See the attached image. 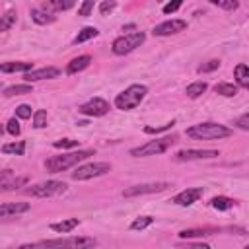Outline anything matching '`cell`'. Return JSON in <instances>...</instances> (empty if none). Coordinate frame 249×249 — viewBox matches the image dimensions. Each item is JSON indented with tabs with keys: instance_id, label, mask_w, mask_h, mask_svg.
<instances>
[{
	"instance_id": "obj_1",
	"label": "cell",
	"mask_w": 249,
	"mask_h": 249,
	"mask_svg": "<svg viewBox=\"0 0 249 249\" xmlns=\"http://www.w3.org/2000/svg\"><path fill=\"white\" fill-rule=\"evenodd\" d=\"M93 156V150H78V152H68L62 156H53L49 160H45V167L51 173H60L64 169H70L74 165H78L82 160Z\"/></svg>"
},
{
	"instance_id": "obj_2",
	"label": "cell",
	"mask_w": 249,
	"mask_h": 249,
	"mask_svg": "<svg viewBox=\"0 0 249 249\" xmlns=\"http://www.w3.org/2000/svg\"><path fill=\"white\" fill-rule=\"evenodd\" d=\"M187 136L196 138V140H220V138L231 136V128L218 124V123H200V124L187 128Z\"/></svg>"
},
{
	"instance_id": "obj_3",
	"label": "cell",
	"mask_w": 249,
	"mask_h": 249,
	"mask_svg": "<svg viewBox=\"0 0 249 249\" xmlns=\"http://www.w3.org/2000/svg\"><path fill=\"white\" fill-rule=\"evenodd\" d=\"M146 93H148V88L144 84H132L115 97V105H117V109L130 111L140 105V101L146 97Z\"/></svg>"
},
{
	"instance_id": "obj_4",
	"label": "cell",
	"mask_w": 249,
	"mask_h": 249,
	"mask_svg": "<svg viewBox=\"0 0 249 249\" xmlns=\"http://www.w3.org/2000/svg\"><path fill=\"white\" fill-rule=\"evenodd\" d=\"M45 249H93L95 239L93 237H56V239H45L39 243Z\"/></svg>"
},
{
	"instance_id": "obj_5",
	"label": "cell",
	"mask_w": 249,
	"mask_h": 249,
	"mask_svg": "<svg viewBox=\"0 0 249 249\" xmlns=\"http://www.w3.org/2000/svg\"><path fill=\"white\" fill-rule=\"evenodd\" d=\"M175 138L173 136H163V138H158V140H150L142 146H136L130 150V156L134 158H146V156H158V154H163L167 152L171 146H173Z\"/></svg>"
},
{
	"instance_id": "obj_6",
	"label": "cell",
	"mask_w": 249,
	"mask_h": 249,
	"mask_svg": "<svg viewBox=\"0 0 249 249\" xmlns=\"http://www.w3.org/2000/svg\"><path fill=\"white\" fill-rule=\"evenodd\" d=\"M144 39H146V35L142 33V31H134V33H128V35H123V37H117L115 41H113V45H111V51L115 53V54H128V53H132L136 47H140L142 43H144Z\"/></svg>"
},
{
	"instance_id": "obj_7",
	"label": "cell",
	"mask_w": 249,
	"mask_h": 249,
	"mask_svg": "<svg viewBox=\"0 0 249 249\" xmlns=\"http://www.w3.org/2000/svg\"><path fill=\"white\" fill-rule=\"evenodd\" d=\"M107 171H111V163L107 161H93V163H86L76 167V171H72V179L74 181H86L91 177H99L105 175Z\"/></svg>"
},
{
	"instance_id": "obj_8",
	"label": "cell",
	"mask_w": 249,
	"mask_h": 249,
	"mask_svg": "<svg viewBox=\"0 0 249 249\" xmlns=\"http://www.w3.org/2000/svg\"><path fill=\"white\" fill-rule=\"evenodd\" d=\"M66 191V183L62 181H45V183H37L29 189H25V195L29 196H37V198H47V196H54Z\"/></svg>"
},
{
	"instance_id": "obj_9",
	"label": "cell",
	"mask_w": 249,
	"mask_h": 249,
	"mask_svg": "<svg viewBox=\"0 0 249 249\" xmlns=\"http://www.w3.org/2000/svg\"><path fill=\"white\" fill-rule=\"evenodd\" d=\"M169 187V183L165 181H160V183H144V185H134V187H128L123 191V196L124 198H132V196H140V195H152V193H160V191H165Z\"/></svg>"
},
{
	"instance_id": "obj_10",
	"label": "cell",
	"mask_w": 249,
	"mask_h": 249,
	"mask_svg": "<svg viewBox=\"0 0 249 249\" xmlns=\"http://www.w3.org/2000/svg\"><path fill=\"white\" fill-rule=\"evenodd\" d=\"M109 111V103L101 97H91L89 101H86L84 105H80V113L86 117H101Z\"/></svg>"
},
{
	"instance_id": "obj_11",
	"label": "cell",
	"mask_w": 249,
	"mask_h": 249,
	"mask_svg": "<svg viewBox=\"0 0 249 249\" xmlns=\"http://www.w3.org/2000/svg\"><path fill=\"white\" fill-rule=\"evenodd\" d=\"M218 150H179L175 154L177 161H191V160H210L218 158Z\"/></svg>"
},
{
	"instance_id": "obj_12",
	"label": "cell",
	"mask_w": 249,
	"mask_h": 249,
	"mask_svg": "<svg viewBox=\"0 0 249 249\" xmlns=\"http://www.w3.org/2000/svg\"><path fill=\"white\" fill-rule=\"evenodd\" d=\"M183 29H187V21L185 19H167V21H163V23H160V25L154 27V35L165 37V35L179 33Z\"/></svg>"
},
{
	"instance_id": "obj_13",
	"label": "cell",
	"mask_w": 249,
	"mask_h": 249,
	"mask_svg": "<svg viewBox=\"0 0 249 249\" xmlns=\"http://www.w3.org/2000/svg\"><path fill=\"white\" fill-rule=\"evenodd\" d=\"M202 196V189L200 187H193V189H185L181 193H177L173 196V202L179 206H191L193 202H196Z\"/></svg>"
},
{
	"instance_id": "obj_14",
	"label": "cell",
	"mask_w": 249,
	"mask_h": 249,
	"mask_svg": "<svg viewBox=\"0 0 249 249\" xmlns=\"http://www.w3.org/2000/svg\"><path fill=\"white\" fill-rule=\"evenodd\" d=\"M60 70L54 68V66H45V68H39V70H31L27 74H23V80L25 82H37V80H51V78H58Z\"/></svg>"
},
{
	"instance_id": "obj_15",
	"label": "cell",
	"mask_w": 249,
	"mask_h": 249,
	"mask_svg": "<svg viewBox=\"0 0 249 249\" xmlns=\"http://www.w3.org/2000/svg\"><path fill=\"white\" fill-rule=\"evenodd\" d=\"M27 210H29L27 202H4L0 206V216L2 218H10V216H16V214H23Z\"/></svg>"
},
{
	"instance_id": "obj_16",
	"label": "cell",
	"mask_w": 249,
	"mask_h": 249,
	"mask_svg": "<svg viewBox=\"0 0 249 249\" xmlns=\"http://www.w3.org/2000/svg\"><path fill=\"white\" fill-rule=\"evenodd\" d=\"M89 62H91V56H89V54L76 56V58H72V60L68 62V66H66V74H78V72H82L84 68H88Z\"/></svg>"
},
{
	"instance_id": "obj_17",
	"label": "cell",
	"mask_w": 249,
	"mask_h": 249,
	"mask_svg": "<svg viewBox=\"0 0 249 249\" xmlns=\"http://www.w3.org/2000/svg\"><path fill=\"white\" fill-rule=\"evenodd\" d=\"M216 231H218L216 228H193V230H181V231H179V237H181V239L206 237V235H212V233H216Z\"/></svg>"
},
{
	"instance_id": "obj_18",
	"label": "cell",
	"mask_w": 249,
	"mask_h": 249,
	"mask_svg": "<svg viewBox=\"0 0 249 249\" xmlns=\"http://www.w3.org/2000/svg\"><path fill=\"white\" fill-rule=\"evenodd\" d=\"M0 70L4 74H10V72H23V74H27V72L33 70V62H4L0 66Z\"/></svg>"
},
{
	"instance_id": "obj_19",
	"label": "cell",
	"mask_w": 249,
	"mask_h": 249,
	"mask_svg": "<svg viewBox=\"0 0 249 249\" xmlns=\"http://www.w3.org/2000/svg\"><path fill=\"white\" fill-rule=\"evenodd\" d=\"M78 224H80L78 218H68V220H62V222L51 224V230H53V231H58V233H68V231H72Z\"/></svg>"
},
{
	"instance_id": "obj_20",
	"label": "cell",
	"mask_w": 249,
	"mask_h": 249,
	"mask_svg": "<svg viewBox=\"0 0 249 249\" xmlns=\"http://www.w3.org/2000/svg\"><path fill=\"white\" fill-rule=\"evenodd\" d=\"M31 19H33L35 23H39V25H45V23H53L56 18H54L53 14L41 10V8H33V10H31Z\"/></svg>"
},
{
	"instance_id": "obj_21",
	"label": "cell",
	"mask_w": 249,
	"mask_h": 249,
	"mask_svg": "<svg viewBox=\"0 0 249 249\" xmlns=\"http://www.w3.org/2000/svg\"><path fill=\"white\" fill-rule=\"evenodd\" d=\"M233 74H235L237 84H239L241 88L249 89V66H247V64H237L235 70H233Z\"/></svg>"
},
{
	"instance_id": "obj_22",
	"label": "cell",
	"mask_w": 249,
	"mask_h": 249,
	"mask_svg": "<svg viewBox=\"0 0 249 249\" xmlns=\"http://www.w3.org/2000/svg\"><path fill=\"white\" fill-rule=\"evenodd\" d=\"M72 6H74V2H72V0H66V2L58 0V2H43V4H41V10H45V12L53 14V12L68 10V8H72Z\"/></svg>"
},
{
	"instance_id": "obj_23",
	"label": "cell",
	"mask_w": 249,
	"mask_h": 249,
	"mask_svg": "<svg viewBox=\"0 0 249 249\" xmlns=\"http://www.w3.org/2000/svg\"><path fill=\"white\" fill-rule=\"evenodd\" d=\"M97 35H99V31H97L95 27H84V29H80L78 35L74 37V45H82V43H86V41H89V39H93V37H97Z\"/></svg>"
},
{
	"instance_id": "obj_24",
	"label": "cell",
	"mask_w": 249,
	"mask_h": 249,
	"mask_svg": "<svg viewBox=\"0 0 249 249\" xmlns=\"http://www.w3.org/2000/svg\"><path fill=\"white\" fill-rule=\"evenodd\" d=\"M208 89V84L206 82H193L191 86H187V89H185V93L191 97V99H195V97H198V95H202L204 91Z\"/></svg>"
},
{
	"instance_id": "obj_25",
	"label": "cell",
	"mask_w": 249,
	"mask_h": 249,
	"mask_svg": "<svg viewBox=\"0 0 249 249\" xmlns=\"http://www.w3.org/2000/svg\"><path fill=\"white\" fill-rule=\"evenodd\" d=\"M23 93H33V88L29 84H18V86H10L4 89V95L6 97H12V95H23Z\"/></svg>"
},
{
	"instance_id": "obj_26",
	"label": "cell",
	"mask_w": 249,
	"mask_h": 249,
	"mask_svg": "<svg viewBox=\"0 0 249 249\" xmlns=\"http://www.w3.org/2000/svg\"><path fill=\"white\" fill-rule=\"evenodd\" d=\"M25 152V142L19 140V142H8L2 146V154H16V156H23Z\"/></svg>"
},
{
	"instance_id": "obj_27",
	"label": "cell",
	"mask_w": 249,
	"mask_h": 249,
	"mask_svg": "<svg viewBox=\"0 0 249 249\" xmlns=\"http://www.w3.org/2000/svg\"><path fill=\"white\" fill-rule=\"evenodd\" d=\"M214 89H216V93H220V95H224V97H233V95L237 93V86H233V84H228V82H222V84H218Z\"/></svg>"
},
{
	"instance_id": "obj_28",
	"label": "cell",
	"mask_w": 249,
	"mask_h": 249,
	"mask_svg": "<svg viewBox=\"0 0 249 249\" xmlns=\"http://www.w3.org/2000/svg\"><path fill=\"white\" fill-rule=\"evenodd\" d=\"M210 204H212L216 210H230V208L233 206V200L228 198V196H214V198L210 200Z\"/></svg>"
},
{
	"instance_id": "obj_29",
	"label": "cell",
	"mask_w": 249,
	"mask_h": 249,
	"mask_svg": "<svg viewBox=\"0 0 249 249\" xmlns=\"http://www.w3.org/2000/svg\"><path fill=\"white\" fill-rule=\"evenodd\" d=\"M14 23H16V12L10 10V12H6V14L0 18V31H8Z\"/></svg>"
},
{
	"instance_id": "obj_30",
	"label": "cell",
	"mask_w": 249,
	"mask_h": 249,
	"mask_svg": "<svg viewBox=\"0 0 249 249\" xmlns=\"http://www.w3.org/2000/svg\"><path fill=\"white\" fill-rule=\"evenodd\" d=\"M152 224H154V218L152 216H140V218H136L130 224V230H144V228H148Z\"/></svg>"
},
{
	"instance_id": "obj_31",
	"label": "cell",
	"mask_w": 249,
	"mask_h": 249,
	"mask_svg": "<svg viewBox=\"0 0 249 249\" xmlns=\"http://www.w3.org/2000/svg\"><path fill=\"white\" fill-rule=\"evenodd\" d=\"M33 126L35 128H45L47 126V111L39 109L33 113Z\"/></svg>"
},
{
	"instance_id": "obj_32",
	"label": "cell",
	"mask_w": 249,
	"mask_h": 249,
	"mask_svg": "<svg viewBox=\"0 0 249 249\" xmlns=\"http://www.w3.org/2000/svg\"><path fill=\"white\" fill-rule=\"evenodd\" d=\"M173 124H175V121H169V123H165V124H161V126H144V132H146V134H158V132L169 130Z\"/></svg>"
},
{
	"instance_id": "obj_33",
	"label": "cell",
	"mask_w": 249,
	"mask_h": 249,
	"mask_svg": "<svg viewBox=\"0 0 249 249\" xmlns=\"http://www.w3.org/2000/svg\"><path fill=\"white\" fill-rule=\"evenodd\" d=\"M6 132H8V134H12V136H18V134L21 132L19 123H18L16 119H10V121L6 123Z\"/></svg>"
},
{
	"instance_id": "obj_34",
	"label": "cell",
	"mask_w": 249,
	"mask_h": 249,
	"mask_svg": "<svg viewBox=\"0 0 249 249\" xmlns=\"http://www.w3.org/2000/svg\"><path fill=\"white\" fill-rule=\"evenodd\" d=\"M53 146H54V148H62V150H68V148H76V146H78V140L62 138V140H56Z\"/></svg>"
},
{
	"instance_id": "obj_35",
	"label": "cell",
	"mask_w": 249,
	"mask_h": 249,
	"mask_svg": "<svg viewBox=\"0 0 249 249\" xmlns=\"http://www.w3.org/2000/svg\"><path fill=\"white\" fill-rule=\"evenodd\" d=\"M212 4L218 6V8H222V10H235V8L239 6V4L233 2V0H212Z\"/></svg>"
},
{
	"instance_id": "obj_36",
	"label": "cell",
	"mask_w": 249,
	"mask_h": 249,
	"mask_svg": "<svg viewBox=\"0 0 249 249\" xmlns=\"http://www.w3.org/2000/svg\"><path fill=\"white\" fill-rule=\"evenodd\" d=\"M218 66H220V60H208V62L200 64L196 70H198V74H204V72H212V70H216Z\"/></svg>"
},
{
	"instance_id": "obj_37",
	"label": "cell",
	"mask_w": 249,
	"mask_h": 249,
	"mask_svg": "<svg viewBox=\"0 0 249 249\" xmlns=\"http://www.w3.org/2000/svg\"><path fill=\"white\" fill-rule=\"evenodd\" d=\"M16 115L19 119H29L31 117V107L29 105H18L16 107Z\"/></svg>"
},
{
	"instance_id": "obj_38",
	"label": "cell",
	"mask_w": 249,
	"mask_h": 249,
	"mask_svg": "<svg viewBox=\"0 0 249 249\" xmlns=\"http://www.w3.org/2000/svg\"><path fill=\"white\" fill-rule=\"evenodd\" d=\"M91 10H93V2H91V0H86V2H82V6L78 8V16H89Z\"/></svg>"
},
{
	"instance_id": "obj_39",
	"label": "cell",
	"mask_w": 249,
	"mask_h": 249,
	"mask_svg": "<svg viewBox=\"0 0 249 249\" xmlns=\"http://www.w3.org/2000/svg\"><path fill=\"white\" fill-rule=\"evenodd\" d=\"M235 126H237V128H241V130H249V113H245V115L237 117Z\"/></svg>"
},
{
	"instance_id": "obj_40",
	"label": "cell",
	"mask_w": 249,
	"mask_h": 249,
	"mask_svg": "<svg viewBox=\"0 0 249 249\" xmlns=\"http://www.w3.org/2000/svg\"><path fill=\"white\" fill-rule=\"evenodd\" d=\"M177 249H212L208 243H183L177 245Z\"/></svg>"
},
{
	"instance_id": "obj_41",
	"label": "cell",
	"mask_w": 249,
	"mask_h": 249,
	"mask_svg": "<svg viewBox=\"0 0 249 249\" xmlns=\"http://www.w3.org/2000/svg\"><path fill=\"white\" fill-rule=\"evenodd\" d=\"M181 8V0H175V2H169L163 6V14H171V12H177Z\"/></svg>"
},
{
	"instance_id": "obj_42",
	"label": "cell",
	"mask_w": 249,
	"mask_h": 249,
	"mask_svg": "<svg viewBox=\"0 0 249 249\" xmlns=\"http://www.w3.org/2000/svg\"><path fill=\"white\" fill-rule=\"evenodd\" d=\"M115 6H117L115 2H101V4H99V12L105 16V14H109L111 10H115Z\"/></svg>"
},
{
	"instance_id": "obj_43",
	"label": "cell",
	"mask_w": 249,
	"mask_h": 249,
	"mask_svg": "<svg viewBox=\"0 0 249 249\" xmlns=\"http://www.w3.org/2000/svg\"><path fill=\"white\" fill-rule=\"evenodd\" d=\"M19 249H41V245L39 243H23V245H19Z\"/></svg>"
},
{
	"instance_id": "obj_44",
	"label": "cell",
	"mask_w": 249,
	"mask_h": 249,
	"mask_svg": "<svg viewBox=\"0 0 249 249\" xmlns=\"http://www.w3.org/2000/svg\"><path fill=\"white\" fill-rule=\"evenodd\" d=\"M245 249H249V245H247V247H245Z\"/></svg>"
}]
</instances>
